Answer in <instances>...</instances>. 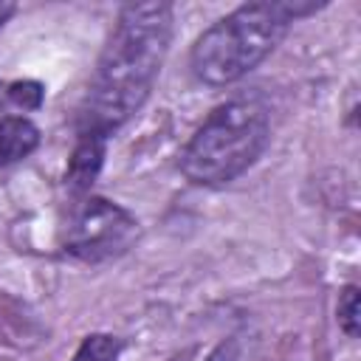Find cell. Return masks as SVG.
<instances>
[{
    "instance_id": "cell-1",
    "label": "cell",
    "mask_w": 361,
    "mask_h": 361,
    "mask_svg": "<svg viewBox=\"0 0 361 361\" xmlns=\"http://www.w3.org/2000/svg\"><path fill=\"white\" fill-rule=\"evenodd\" d=\"M172 6L127 3L99 56L90 90L79 116V133L110 135L130 121L149 99L172 42Z\"/></svg>"
},
{
    "instance_id": "cell-2",
    "label": "cell",
    "mask_w": 361,
    "mask_h": 361,
    "mask_svg": "<svg viewBox=\"0 0 361 361\" xmlns=\"http://www.w3.org/2000/svg\"><path fill=\"white\" fill-rule=\"evenodd\" d=\"M319 8L313 0H257L237 6L195 39L189 54L195 79L209 87L240 82L282 42L290 23Z\"/></svg>"
},
{
    "instance_id": "cell-3",
    "label": "cell",
    "mask_w": 361,
    "mask_h": 361,
    "mask_svg": "<svg viewBox=\"0 0 361 361\" xmlns=\"http://www.w3.org/2000/svg\"><path fill=\"white\" fill-rule=\"evenodd\" d=\"M271 138V113L257 96L217 104L180 152V172L195 186H226L257 164Z\"/></svg>"
},
{
    "instance_id": "cell-4",
    "label": "cell",
    "mask_w": 361,
    "mask_h": 361,
    "mask_svg": "<svg viewBox=\"0 0 361 361\" xmlns=\"http://www.w3.org/2000/svg\"><path fill=\"white\" fill-rule=\"evenodd\" d=\"M138 237V220L118 203L90 195L76 203L65 228V251L82 262L121 257Z\"/></svg>"
},
{
    "instance_id": "cell-5",
    "label": "cell",
    "mask_w": 361,
    "mask_h": 361,
    "mask_svg": "<svg viewBox=\"0 0 361 361\" xmlns=\"http://www.w3.org/2000/svg\"><path fill=\"white\" fill-rule=\"evenodd\" d=\"M104 149H107V138L99 133H79V141L68 158V169H65V186L73 195H85L90 192V186L96 183L102 164H104Z\"/></svg>"
},
{
    "instance_id": "cell-6",
    "label": "cell",
    "mask_w": 361,
    "mask_h": 361,
    "mask_svg": "<svg viewBox=\"0 0 361 361\" xmlns=\"http://www.w3.org/2000/svg\"><path fill=\"white\" fill-rule=\"evenodd\" d=\"M39 147V130L25 116L0 118V164H17Z\"/></svg>"
},
{
    "instance_id": "cell-7",
    "label": "cell",
    "mask_w": 361,
    "mask_h": 361,
    "mask_svg": "<svg viewBox=\"0 0 361 361\" xmlns=\"http://www.w3.org/2000/svg\"><path fill=\"white\" fill-rule=\"evenodd\" d=\"M118 353H121V338L110 333H93L79 344L71 361H118Z\"/></svg>"
},
{
    "instance_id": "cell-8",
    "label": "cell",
    "mask_w": 361,
    "mask_h": 361,
    "mask_svg": "<svg viewBox=\"0 0 361 361\" xmlns=\"http://www.w3.org/2000/svg\"><path fill=\"white\" fill-rule=\"evenodd\" d=\"M338 327L350 336L358 338V285H344L338 293Z\"/></svg>"
},
{
    "instance_id": "cell-9",
    "label": "cell",
    "mask_w": 361,
    "mask_h": 361,
    "mask_svg": "<svg viewBox=\"0 0 361 361\" xmlns=\"http://www.w3.org/2000/svg\"><path fill=\"white\" fill-rule=\"evenodd\" d=\"M6 96L23 110H37L42 104V99H45V87L39 82H34V79H20V82H11L6 87Z\"/></svg>"
},
{
    "instance_id": "cell-10",
    "label": "cell",
    "mask_w": 361,
    "mask_h": 361,
    "mask_svg": "<svg viewBox=\"0 0 361 361\" xmlns=\"http://www.w3.org/2000/svg\"><path fill=\"white\" fill-rule=\"evenodd\" d=\"M203 361H240V341L237 338H223Z\"/></svg>"
},
{
    "instance_id": "cell-11",
    "label": "cell",
    "mask_w": 361,
    "mask_h": 361,
    "mask_svg": "<svg viewBox=\"0 0 361 361\" xmlns=\"http://www.w3.org/2000/svg\"><path fill=\"white\" fill-rule=\"evenodd\" d=\"M14 8H17L14 3H0V28H3V23H6V20L14 14Z\"/></svg>"
}]
</instances>
